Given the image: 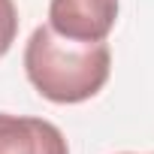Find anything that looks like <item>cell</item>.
<instances>
[{
  "label": "cell",
  "mask_w": 154,
  "mask_h": 154,
  "mask_svg": "<svg viewBox=\"0 0 154 154\" xmlns=\"http://www.w3.org/2000/svg\"><path fill=\"white\" fill-rule=\"evenodd\" d=\"M127 154H130V151H127Z\"/></svg>",
  "instance_id": "cell-5"
},
{
  "label": "cell",
  "mask_w": 154,
  "mask_h": 154,
  "mask_svg": "<svg viewBox=\"0 0 154 154\" xmlns=\"http://www.w3.org/2000/svg\"><path fill=\"white\" fill-rule=\"evenodd\" d=\"M18 33V9L12 0H0V57H3Z\"/></svg>",
  "instance_id": "cell-4"
},
{
  "label": "cell",
  "mask_w": 154,
  "mask_h": 154,
  "mask_svg": "<svg viewBox=\"0 0 154 154\" xmlns=\"http://www.w3.org/2000/svg\"><path fill=\"white\" fill-rule=\"evenodd\" d=\"M118 18V0H51L48 27L75 42H100Z\"/></svg>",
  "instance_id": "cell-2"
},
{
  "label": "cell",
  "mask_w": 154,
  "mask_h": 154,
  "mask_svg": "<svg viewBox=\"0 0 154 154\" xmlns=\"http://www.w3.org/2000/svg\"><path fill=\"white\" fill-rule=\"evenodd\" d=\"M112 51L106 39L75 42L57 36L48 24L36 27L24 45V72L51 103H85L109 82Z\"/></svg>",
  "instance_id": "cell-1"
},
{
  "label": "cell",
  "mask_w": 154,
  "mask_h": 154,
  "mask_svg": "<svg viewBox=\"0 0 154 154\" xmlns=\"http://www.w3.org/2000/svg\"><path fill=\"white\" fill-rule=\"evenodd\" d=\"M0 154H69V148L51 121L0 112Z\"/></svg>",
  "instance_id": "cell-3"
}]
</instances>
